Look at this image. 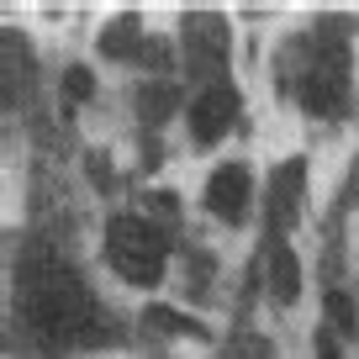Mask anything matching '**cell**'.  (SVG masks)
Wrapping results in <instances>:
<instances>
[{"label":"cell","mask_w":359,"mask_h":359,"mask_svg":"<svg viewBox=\"0 0 359 359\" xmlns=\"http://www.w3.org/2000/svg\"><path fill=\"white\" fill-rule=\"evenodd\" d=\"M259 116H264V95L243 74L191 85L180 127H175L180 164L196 169V164H212V158L233 154V148H259Z\"/></svg>","instance_id":"3957f363"},{"label":"cell","mask_w":359,"mask_h":359,"mask_svg":"<svg viewBox=\"0 0 359 359\" xmlns=\"http://www.w3.org/2000/svg\"><path fill=\"white\" fill-rule=\"evenodd\" d=\"M196 233L233 254H254L264 227V148H233L212 164L185 169Z\"/></svg>","instance_id":"7a4b0ae2"},{"label":"cell","mask_w":359,"mask_h":359,"mask_svg":"<svg viewBox=\"0 0 359 359\" xmlns=\"http://www.w3.org/2000/svg\"><path fill=\"white\" fill-rule=\"evenodd\" d=\"M185 238L191 233L169 227L164 217H154L143 201H122V206H111V212H101L95 227H90V269H95V280H101L127 312H137L143 302L169 296Z\"/></svg>","instance_id":"6da1fadb"}]
</instances>
